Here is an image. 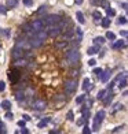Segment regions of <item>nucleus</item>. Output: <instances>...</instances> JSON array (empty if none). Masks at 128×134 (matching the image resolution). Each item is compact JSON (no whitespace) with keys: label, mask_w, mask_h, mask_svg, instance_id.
<instances>
[{"label":"nucleus","mask_w":128,"mask_h":134,"mask_svg":"<svg viewBox=\"0 0 128 134\" xmlns=\"http://www.w3.org/2000/svg\"><path fill=\"white\" fill-rule=\"evenodd\" d=\"M18 133H24V134H28L29 132H28V130L25 129V126H24V127H22V130H21V132H18Z\"/></svg>","instance_id":"51"},{"label":"nucleus","mask_w":128,"mask_h":134,"mask_svg":"<svg viewBox=\"0 0 128 134\" xmlns=\"http://www.w3.org/2000/svg\"><path fill=\"white\" fill-rule=\"evenodd\" d=\"M76 34H77V37H78V38H77V42H80V41H81V38H83V32H81V29H80V28H77V29H76Z\"/></svg>","instance_id":"28"},{"label":"nucleus","mask_w":128,"mask_h":134,"mask_svg":"<svg viewBox=\"0 0 128 134\" xmlns=\"http://www.w3.org/2000/svg\"><path fill=\"white\" fill-rule=\"evenodd\" d=\"M30 28H32V32H39V30H43V29L46 28V21H43V19H36V21H33L30 23Z\"/></svg>","instance_id":"5"},{"label":"nucleus","mask_w":128,"mask_h":134,"mask_svg":"<svg viewBox=\"0 0 128 134\" xmlns=\"http://www.w3.org/2000/svg\"><path fill=\"white\" fill-rule=\"evenodd\" d=\"M17 4H18V2H17V0H7V2H6V6H7V8L17 7Z\"/></svg>","instance_id":"21"},{"label":"nucleus","mask_w":128,"mask_h":134,"mask_svg":"<svg viewBox=\"0 0 128 134\" xmlns=\"http://www.w3.org/2000/svg\"><path fill=\"white\" fill-rule=\"evenodd\" d=\"M2 108H3V110H6V111H8V110L11 108V103H10L8 100H4V101L2 103Z\"/></svg>","instance_id":"22"},{"label":"nucleus","mask_w":128,"mask_h":134,"mask_svg":"<svg viewBox=\"0 0 128 134\" xmlns=\"http://www.w3.org/2000/svg\"><path fill=\"white\" fill-rule=\"evenodd\" d=\"M121 129H123V127H116V129L113 130V133H118V132H121Z\"/></svg>","instance_id":"52"},{"label":"nucleus","mask_w":128,"mask_h":134,"mask_svg":"<svg viewBox=\"0 0 128 134\" xmlns=\"http://www.w3.org/2000/svg\"><path fill=\"white\" fill-rule=\"evenodd\" d=\"M46 32L50 37H58L61 33H62V29H61L59 23H55V25H48L46 28Z\"/></svg>","instance_id":"2"},{"label":"nucleus","mask_w":128,"mask_h":134,"mask_svg":"<svg viewBox=\"0 0 128 134\" xmlns=\"http://www.w3.org/2000/svg\"><path fill=\"white\" fill-rule=\"evenodd\" d=\"M106 12H107V15L109 16H114L116 15V12H114V10H112V8H106Z\"/></svg>","instance_id":"34"},{"label":"nucleus","mask_w":128,"mask_h":134,"mask_svg":"<svg viewBox=\"0 0 128 134\" xmlns=\"http://www.w3.org/2000/svg\"><path fill=\"white\" fill-rule=\"evenodd\" d=\"M0 133H2V134L6 133V126H4V123H3L2 120H0Z\"/></svg>","instance_id":"37"},{"label":"nucleus","mask_w":128,"mask_h":134,"mask_svg":"<svg viewBox=\"0 0 128 134\" xmlns=\"http://www.w3.org/2000/svg\"><path fill=\"white\" fill-rule=\"evenodd\" d=\"M18 126H19V127H24V126H25V120H19V122H18Z\"/></svg>","instance_id":"49"},{"label":"nucleus","mask_w":128,"mask_h":134,"mask_svg":"<svg viewBox=\"0 0 128 134\" xmlns=\"http://www.w3.org/2000/svg\"><path fill=\"white\" fill-rule=\"evenodd\" d=\"M66 118H68V120L73 122V120H74V115H73V112L69 111V112H68V116H66Z\"/></svg>","instance_id":"35"},{"label":"nucleus","mask_w":128,"mask_h":134,"mask_svg":"<svg viewBox=\"0 0 128 134\" xmlns=\"http://www.w3.org/2000/svg\"><path fill=\"white\" fill-rule=\"evenodd\" d=\"M91 88H92L91 81H90L88 78H86V80H84V82H83V89H84V90H91Z\"/></svg>","instance_id":"17"},{"label":"nucleus","mask_w":128,"mask_h":134,"mask_svg":"<svg viewBox=\"0 0 128 134\" xmlns=\"http://www.w3.org/2000/svg\"><path fill=\"white\" fill-rule=\"evenodd\" d=\"M22 118H24V120H25V122L30 120V116H29V115H24V116H22Z\"/></svg>","instance_id":"48"},{"label":"nucleus","mask_w":128,"mask_h":134,"mask_svg":"<svg viewBox=\"0 0 128 134\" xmlns=\"http://www.w3.org/2000/svg\"><path fill=\"white\" fill-rule=\"evenodd\" d=\"M22 29H24V32H26V33H30L32 32L30 23H24V25H22Z\"/></svg>","instance_id":"27"},{"label":"nucleus","mask_w":128,"mask_h":134,"mask_svg":"<svg viewBox=\"0 0 128 134\" xmlns=\"http://www.w3.org/2000/svg\"><path fill=\"white\" fill-rule=\"evenodd\" d=\"M112 75V72H110V70H107V71H102V74H101V81L102 82H107V80H109V77Z\"/></svg>","instance_id":"14"},{"label":"nucleus","mask_w":128,"mask_h":134,"mask_svg":"<svg viewBox=\"0 0 128 134\" xmlns=\"http://www.w3.org/2000/svg\"><path fill=\"white\" fill-rule=\"evenodd\" d=\"M0 14H2V15H4V14H6V10H4V7H2V6H0Z\"/></svg>","instance_id":"50"},{"label":"nucleus","mask_w":128,"mask_h":134,"mask_svg":"<svg viewBox=\"0 0 128 134\" xmlns=\"http://www.w3.org/2000/svg\"><path fill=\"white\" fill-rule=\"evenodd\" d=\"M99 4L102 6V8H105V10L110 7V3L107 2V0H99Z\"/></svg>","instance_id":"26"},{"label":"nucleus","mask_w":128,"mask_h":134,"mask_svg":"<svg viewBox=\"0 0 128 134\" xmlns=\"http://www.w3.org/2000/svg\"><path fill=\"white\" fill-rule=\"evenodd\" d=\"M102 71H103L102 68H94V74L97 75L98 78H101V74H102Z\"/></svg>","instance_id":"32"},{"label":"nucleus","mask_w":128,"mask_h":134,"mask_svg":"<svg viewBox=\"0 0 128 134\" xmlns=\"http://www.w3.org/2000/svg\"><path fill=\"white\" fill-rule=\"evenodd\" d=\"M84 98H86V96L84 94H81V96H78V97L76 98V104H81L84 101Z\"/></svg>","instance_id":"33"},{"label":"nucleus","mask_w":128,"mask_h":134,"mask_svg":"<svg viewBox=\"0 0 128 134\" xmlns=\"http://www.w3.org/2000/svg\"><path fill=\"white\" fill-rule=\"evenodd\" d=\"M84 122H86V119H84V118L78 119V120H77V126H83V124H84Z\"/></svg>","instance_id":"42"},{"label":"nucleus","mask_w":128,"mask_h":134,"mask_svg":"<svg viewBox=\"0 0 128 134\" xmlns=\"http://www.w3.org/2000/svg\"><path fill=\"white\" fill-rule=\"evenodd\" d=\"M14 66L15 67H25V66H28V62H26L24 58H19V59H15Z\"/></svg>","instance_id":"11"},{"label":"nucleus","mask_w":128,"mask_h":134,"mask_svg":"<svg viewBox=\"0 0 128 134\" xmlns=\"http://www.w3.org/2000/svg\"><path fill=\"white\" fill-rule=\"evenodd\" d=\"M41 44H43V41L36 36V34H34V36H32L30 40H29V45H30L32 48H39V46H41Z\"/></svg>","instance_id":"8"},{"label":"nucleus","mask_w":128,"mask_h":134,"mask_svg":"<svg viewBox=\"0 0 128 134\" xmlns=\"http://www.w3.org/2000/svg\"><path fill=\"white\" fill-rule=\"evenodd\" d=\"M118 88L120 89H125L127 88V75H123V80L120 78V84H118Z\"/></svg>","instance_id":"16"},{"label":"nucleus","mask_w":128,"mask_h":134,"mask_svg":"<svg viewBox=\"0 0 128 134\" xmlns=\"http://www.w3.org/2000/svg\"><path fill=\"white\" fill-rule=\"evenodd\" d=\"M21 78V74H19L18 70H13V71L8 72V80L11 81V84H17Z\"/></svg>","instance_id":"7"},{"label":"nucleus","mask_w":128,"mask_h":134,"mask_svg":"<svg viewBox=\"0 0 128 134\" xmlns=\"http://www.w3.org/2000/svg\"><path fill=\"white\" fill-rule=\"evenodd\" d=\"M106 38L110 40V41H114V40H116V34L113 33V32H107V33H106Z\"/></svg>","instance_id":"23"},{"label":"nucleus","mask_w":128,"mask_h":134,"mask_svg":"<svg viewBox=\"0 0 128 134\" xmlns=\"http://www.w3.org/2000/svg\"><path fill=\"white\" fill-rule=\"evenodd\" d=\"M24 97H25L24 92H18V93H17V100H18V101H21V98H24Z\"/></svg>","instance_id":"36"},{"label":"nucleus","mask_w":128,"mask_h":134,"mask_svg":"<svg viewBox=\"0 0 128 134\" xmlns=\"http://www.w3.org/2000/svg\"><path fill=\"white\" fill-rule=\"evenodd\" d=\"M48 122H50V118H44V119H41V120L39 122V124H37V127L39 129H43V127H46L48 124Z\"/></svg>","instance_id":"18"},{"label":"nucleus","mask_w":128,"mask_h":134,"mask_svg":"<svg viewBox=\"0 0 128 134\" xmlns=\"http://www.w3.org/2000/svg\"><path fill=\"white\" fill-rule=\"evenodd\" d=\"M124 46H125V41H124V40H118V41H116L114 44H113V49H120V48H124Z\"/></svg>","instance_id":"13"},{"label":"nucleus","mask_w":128,"mask_h":134,"mask_svg":"<svg viewBox=\"0 0 128 134\" xmlns=\"http://www.w3.org/2000/svg\"><path fill=\"white\" fill-rule=\"evenodd\" d=\"M103 118H105V111L103 110L99 111V112H97V115H95V118H94V124H92V130H94V132H98V130H99Z\"/></svg>","instance_id":"3"},{"label":"nucleus","mask_w":128,"mask_h":134,"mask_svg":"<svg viewBox=\"0 0 128 134\" xmlns=\"http://www.w3.org/2000/svg\"><path fill=\"white\" fill-rule=\"evenodd\" d=\"M97 52H99V45H95V46H90L88 49H87V55H94L97 54Z\"/></svg>","instance_id":"15"},{"label":"nucleus","mask_w":128,"mask_h":134,"mask_svg":"<svg viewBox=\"0 0 128 134\" xmlns=\"http://www.w3.org/2000/svg\"><path fill=\"white\" fill-rule=\"evenodd\" d=\"M101 22H102L103 28H109V26H110V19L109 18H102V19H101Z\"/></svg>","instance_id":"25"},{"label":"nucleus","mask_w":128,"mask_h":134,"mask_svg":"<svg viewBox=\"0 0 128 134\" xmlns=\"http://www.w3.org/2000/svg\"><path fill=\"white\" fill-rule=\"evenodd\" d=\"M36 36L39 37V38L41 40V41H46V38L48 37V34H47V32H46L44 29H43V30H39V32H36Z\"/></svg>","instance_id":"12"},{"label":"nucleus","mask_w":128,"mask_h":134,"mask_svg":"<svg viewBox=\"0 0 128 134\" xmlns=\"http://www.w3.org/2000/svg\"><path fill=\"white\" fill-rule=\"evenodd\" d=\"M120 34H121V36H123V37H127V34H128V33H127V30H123V32H121Z\"/></svg>","instance_id":"53"},{"label":"nucleus","mask_w":128,"mask_h":134,"mask_svg":"<svg viewBox=\"0 0 128 134\" xmlns=\"http://www.w3.org/2000/svg\"><path fill=\"white\" fill-rule=\"evenodd\" d=\"M102 100H103L105 106H109V104L112 103V100H113V93L110 92V93H109V96H107V97H103Z\"/></svg>","instance_id":"20"},{"label":"nucleus","mask_w":128,"mask_h":134,"mask_svg":"<svg viewBox=\"0 0 128 134\" xmlns=\"http://www.w3.org/2000/svg\"><path fill=\"white\" fill-rule=\"evenodd\" d=\"M105 94H106V90H99L98 94H97V98L98 100H102V98L105 97Z\"/></svg>","instance_id":"29"},{"label":"nucleus","mask_w":128,"mask_h":134,"mask_svg":"<svg viewBox=\"0 0 128 134\" xmlns=\"http://www.w3.org/2000/svg\"><path fill=\"white\" fill-rule=\"evenodd\" d=\"M6 118H7V119H10V120H11V119H13L14 116H13V114H11V112H7V114H6Z\"/></svg>","instance_id":"47"},{"label":"nucleus","mask_w":128,"mask_h":134,"mask_svg":"<svg viewBox=\"0 0 128 134\" xmlns=\"http://www.w3.org/2000/svg\"><path fill=\"white\" fill-rule=\"evenodd\" d=\"M118 110H123V106H121V104H117V106H116V108L114 110H113V111H118Z\"/></svg>","instance_id":"46"},{"label":"nucleus","mask_w":128,"mask_h":134,"mask_svg":"<svg viewBox=\"0 0 128 134\" xmlns=\"http://www.w3.org/2000/svg\"><path fill=\"white\" fill-rule=\"evenodd\" d=\"M73 34H74V32H73V30H69L68 33H65V40H70Z\"/></svg>","instance_id":"31"},{"label":"nucleus","mask_w":128,"mask_h":134,"mask_svg":"<svg viewBox=\"0 0 128 134\" xmlns=\"http://www.w3.org/2000/svg\"><path fill=\"white\" fill-rule=\"evenodd\" d=\"M76 3H77L78 6H80V4H83V0H76Z\"/></svg>","instance_id":"54"},{"label":"nucleus","mask_w":128,"mask_h":134,"mask_svg":"<svg viewBox=\"0 0 128 134\" xmlns=\"http://www.w3.org/2000/svg\"><path fill=\"white\" fill-rule=\"evenodd\" d=\"M4 88H6V84L0 82V92H4Z\"/></svg>","instance_id":"45"},{"label":"nucleus","mask_w":128,"mask_h":134,"mask_svg":"<svg viewBox=\"0 0 128 134\" xmlns=\"http://www.w3.org/2000/svg\"><path fill=\"white\" fill-rule=\"evenodd\" d=\"M76 18H77L78 23H81V25H84V23H86V19H84V15H83V12H81V11H77Z\"/></svg>","instance_id":"19"},{"label":"nucleus","mask_w":128,"mask_h":134,"mask_svg":"<svg viewBox=\"0 0 128 134\" xmlns=\"http://www.w3.org/2000/svg\"><path fill=\"white\" fill-rule=\"evenodd\" d=\"M66 59H68L70 66H76L78 59H80V54H78L77 49H70V51H68V54H66Z\"/></svg>","instance_id":"1"},{"label":"nucleus","mask_w":128,"mask_h":134,"mask_svg":"<svg viewBox=\"0 0 128 134\" xmlns=\"http://www.w3.org/2000/svg\"><path fill=\"white\" fill-rule=\"evenodd\" d=\"M46 10H47V7H46V6H41V7H40V10H39V14L41 15L43 12H46Z\"/></svg>","instance_id":"41"},{"label":"nucleus","mask_w":128,"mask_h":134,"mask_svg":"<svg viewBox=\"0 0 128 134\" xmlns=\"http://www.w3.org/2000/svg\"><path fill=\"white\" fill-rule=\"evenodd\" d=\"M24 4L25 6H32L33 4V0H24Z\"/></svg>","instance_id":"43"},{"label":"nucleus","mask_w":128,"mask_h":134,"mask_svg":"<svg viewBox=\"0 0 128 134\" xmlns=\"http://www.w3.org/2000/svg\"><path fill=\"white\" fill-rule=\"evenodd\" d=\"M61 22V16L59 15H48L47 19H46V23L47 25H55V23H59Z\"/></svg>","instance_id":"10"},{"label":"nucleus","mask_w":128,"mask_h":134,"mask_svg":"<svg viewBox=\"0 0 128 134\" xmlns=\"http://www.w3.org/2000/svg\"><path fill=\"white\" fill-rule=\"evenodd\" d=\"M94 42H95V44H103L105 38H103V37H97V38H94Z\"/></svg>","instance_id":"30"},{"label":"nucleus","mask_w":128,"mask_h":134,"mask_svg":"<svg viewBox=\"0 0 128 134\" xmlns=\"http://www.w3.org/2000/svg\"><path fill=\"white\" fill-rule=\"evenodd\" d=\"M95 63H97V62H95V60H94V59H91V60H88V66H91V67H94V66H95Z\"/></svg>","instance_id":"44"},{"label":"nucleus","mask_w":128,"mask_h":134,"mask_svg":"<svg viewBox=\"0 0 128 134\" xmlns=\"http://www.w3.org/2000/svg\"><path fill=\"white\" fill-rule=\"evenodd\" d=\"M69 42H68V40H65L63 42H59V44H57V48H62V46H66Z\"/></svg>","instance_id":"39"},{"label":"nucleus","mask_w":128,"mask_h":134,"mask_svg":"<svg viewBox=\"0 0 128 134\" xmlns=\"http://www.w3.org/2000/svg\"><path fill=\"white\" fill-rule=\"evenodd\" d=\"M83 133H84V134H90V133H91V129L88 127V124H87V126H84V130H83Z\"/></svg>","instance_id":"40"},{"label":"nucleus","mask_w":128,"mask_h":134,"mask_svg":"<svg viewBox=\"0 0 128 134\" xmlns=\"http://www.w3.org/2000/svg\"><path fill=\"white\" fill-rule=\"evenodd\" d=\"M46 107H47V103L44 100H36L32 106V108L36 110V111H43V110H46Z\"/></svg>","instance_id":"9"},{"label":"nucleus","mask_w":128,"mask_h":134,"mask_svg":"<svg viewBox=\"0 0 128 134\" xmlns=\"http://www.w3.org/2000/svg\"><path fill=\"white\" fill-rule=\"evenodd\" d=\"M127 7H128L127 3H123V8H124V10H127Z\"/></svg>","instance_id":"55"},{"label":"nucleus","mask_w":128,"mask_h":134,"mask_svg":"<svg viewBox=\"0 0 128 134\" xmlns=\"http://www.w3.org/2000/svg\"><path fill=\"white\" fill-rule=\"evenodd\" d=\"M77 88V81L76 80H69L65 82V92L66 94H72Z\"/></svg>","instance_id":"4"},{"label":"nucleus","mask_w":128,"mask_h":134,"mask_svg":"<svg viewBox=\"0 0 128 134\" xmlns=\"http://www.w3.org/2000/svg\"><path fill=\"white\" fill-rule=\"evenodd\" d=\"M118 23H120V25H125V23H127V18H125V16L118 18Z\"/></svg>","instance_id":"38"},{"label":"nucleus","mask_w":128,"mask_h":134,"mask_svg":"<svg viewBox=\"0 0 128 134\" xmlns=\"http://www.w3.org/2000/svg\"><path fill=\"white\" fill-rule=\"evenodd\" d=\"M25 55V51L24 48H21V46H15V48L13 49V52H11V56H13V59H19V58H24Z\"/></svg>","instance_id":"6"},{"label":"nucleus","mask_w":128,"mask_h":134,"mask_svg":"<svg viewBox=\"0 0 128 134\" xmlns=\"http://www.w3.org/2000/svg\"><path fill=\"white\" fill-rule=\"evenodd\" d=\"M92 16H94V19H95V23H99V21L102 19V16H101V14L98 12V11H95V12L92 14Z\"/></svg>","instance_id":"24"}]
</instances>
